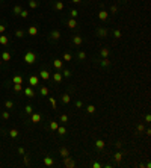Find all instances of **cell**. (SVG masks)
<instances>
[{"mask_svg":"<svg viewBox=\"0 0 151 168\" xmlns=\"http://www.w3.org/2000/svg\"><path fill=\"white\" fill-rule=\"evenodd\" d=\"M36 59H38L36 53H33L32 50H26V53H24V56H23V61L26 62V64H29V65H33V64L36 62Z\"/></svg>","mask_w":151,"mask_h":168,"instance_id":"cell-1","label":"cell"},{"mask_svg":"<svg viewBox=\"0 0 151 168\" xmlns=\"http://www.w3.org/2000/svg\"><path fill=\"white\" fill-rule=\"evenodd\" d=\"M71 42H72V46H74V47H80V46H82V44L85 42V38H83L82 35L76 33V35L71 36Z\"/></svg>","mask_w":151,"mask_h":168,"instance_id":"cell-2","label":"cell"},{"mask_svg":"<svg viewBox=\"0 0 151 168\" xmlns=\"http://www.w3.org/2000/svg\"><path fill=\"white\" fill-rule=\"evenodd\" d=\"M95 62L101 67V68H109V67L112 65V61L109 59V58H97Z\"/></svg>","mask_w":151,"mask_h":168,"instance_id":"cell-3","label":"cell"},{"mask_svg":"<svg viewBox=\"0 0 151 168\" xmlns=\"http://www.w3.org/2000/svg\"><path fill=\"white\" fill-rule=\"evenodd\" d=\"M109 35V29L107 27H104V26H98L95 29V36L98 38H106Z\"/></svg>","mask_w":151,"mask_h":168,"instance_id":"cell-4","label":"cell"},{"mask_svg":"<svg viewBox=\"0 0 151 168\" xmlns=\"http://www.w3.org/2000/svg\"><path fill=\"white\" fill-rule=\"evenodd\" d=\"M64 165H65L66 168H74L76 165H77V162H76V161L71 157V155H70V156L64 157Z\"/></svg>","mask_w":151,"mask_h":168,"instance_id":"cell-5","label":"cell"},{"mask_svg":"<svg viewBox=\"0 0 151 168\" xmlns=\"http://www.w3.org/2000/svg\"><path fill=\"white\" fill-rule=\"evenodd\" d=\"M58 153H59V157H62V159L71 155L70 149H68V147H65V145H60V147H59V150H58Z\"/></svg>","mask_w":151,"mask_h":168,"instance_id":"cell-6","label":"cell"},{"mask_svg":"<svg viewBox=\"0 0 151 168\" xmlns=\"http://www.w3.org/2000/svg\"><path fill=\"white\" fill-rule=\"evenodd\" d=\"M98 20L103 21V23L109 21V11H106V9H100V11H98Z\"/></svg>","mask_w":151,"mask_h":168,"instance_id":"cell-7","label":"cell"},{"mask_svg":"<svg viewBox=\"0 0 151 168\" xmlns=\"http://www.w3.org/2000/svg\"><path fill=\"white\" fill-rule=\"evenodd\" d=\"M50 79H53L54 83H62L64 76H62V73H60V71H54V73H51V77H50Z\"/></svg>","mask_w":151,"mask_h":168,"instance_id":"cell-8","label":"cell"},{"mask_svg":"<svg viewBox=\"0 0 151 168\" xmlns=\"http://www.w3.org/2000/svg\"><path fill=\"white\" fill-rule=\"evenodd\" d=\"M39 77L47 82V80H50V77H51V73L48 71V70H45V68H42L41 71H39Z\"/></svg>","mask_w":151,"mask_h":168,"instance_id":"cell-9","label":"cell"},{"mask_svg":"<svg viewBox=\"0 0 151 168\" xmlns=\"http://www.w3.org/2000/svg\"><path fill=\"white\" fill-rule=\"evenodd\" d=\"M48 38H50L51 41H59V39H60V32L58 29L51 30V32H50V35H48Z\"/></svg>","mask_w":151,"mask_h":168,"instance_id":"cell-10","label":"cell"},{"mask_svg":"<svg viewBox=\"0 0 151 168\" xmlns=\"http://www.w3.org/2000/svg\"><path fill=\"white\" fill-rule=\"evenodd\" d=\"M71 94H70V92H64V94H62V96H60V102L64 103V105H70V103H71Z\"/></svg>","mask_w":151,"mask_h":168,"instance_id":"cell-11","label":"cell"},{"mask_svg":"<svg viewBox=\"0 0 151 168\" xmlns=\"http://www.w3.org/2000/svg\"><path fill=\"white\" fill-rule=\"evenodd\" d=\"M94 145H95L97 150H103V149L106 147V141H104V139H101V138H98V139H95V141H94Z\"/></svg>","mask_w":151,"mask_h":168,"instance_id":"cell-12","label":"cell"},{"mask_svg":"<svg viewBox=\"0 0 151 168\" xmlns=\"http://www.w3.org/2000/svg\"><path fill=\"white\" fill-rule=\"evenodd\" d=\"M53 67L56 68V71H60L62 68H64V61L59 59V58H56V59H53Z\"/></svg>","mask_w":151,"mask_h":168,"instance_id":"cell-13","label":"cell"},{"mask_svg":"<svg viewBox=\"0 0 151 168\" xmlns=\"http://www.w3.org/2000/svg\"><path fill=\"white\" fill-rule=\"evenodd\" d=\"M24 96L26 97H29V98H33L35 97V91H33V86H26L24 88Z\"/></svg>","mask_w":151,"mask_h":168,"instance_id":"cell-14","label":"cell"},{"mask_svg":"<svg viewBox=\"0 0 151 168\" xmlns=\"http://www.w3.org/2000/svg\"><path fill=\"white\" fill-rule=\"evenodd\" d=\"M76 59H77V61H86V59H88V53H86L85 50H77V53H76Z\"/></svg>","mask_w":151,"mask_h":168,"instance_id":"cell-15","label":"cell"},{"mask_svg":"<svg viewBox=\"0 0 151 168\" xmlns=\"http://www.w3.org/2000/svg\"><path fill=\"white\" fill-rule=\"evenodd\" d=\"M122 157H124V151L116 150V153L113 155V162H115V164H119L121 161H122Z\"/></svg>","mask_w":151,"mask_h":168,"instance_id":"cell-16","label":"cell"},{"mask_svg":"<svg viewBox=\"0 0 151 168\" xmlns=\"http://www.w3.org/2000/svg\"><path fill=\"white\" fill-rule=\"evenodd\" d=\"M65 23L68 26V29H77V20L76 18H68Z\"/></svg>","mask_w":151,"mask_h":168,"instance_id":"cell-17","label":"cell"},{"mask_svg":"<svg viewBox=\"0 0 151 168\" xmlns=\"http://www.w3.org/2000/svg\"><path fill=\"white\" fill-rule=\"evenodd\" d=\"M64 8H65V5H64L62 0H56V2L53 3V9L54 11H64Z\"/></svg>","mask_w":151,"mask_h":168,"instance_id":"cell-18","label":"cell"},{"mask_svg":"<svg viewBox=\"0 0 151 168\" xmlns=\"http://www.w3.org/2000/svg\"><path fill=\"white\" fill-rule=\"evenodd\" d=\"M29 85L33 86V88H35V86H39V77H38V76H30L29 77Z\"/></svg>","mask_w":151,"mask_h":168,"instance_id":"cell-19","label":"cell"},{"mask_svg":"<svg viewBox=\"0 0 151 168\" xmlns=\"http://www.w3.org/2000/svg\"><path fill=\"white\" fill-rule=\"evenodd\" d=\"M30 120L36 124V123H41L42 117H41V114H38V112H32V114H30Z\"/></svg>","mask_w":151,"mask_h":168,"instance_id":"cell-20","label":"cell"},{"mask_svg":"<svg viewBox=\"0 0 151 168\" xmlns=\"http://www.w3.org/2000/svg\"><path fill=\"white\" fill-rule=\"evenodd\" d=\"M44 165L45 167H54V159L50 155H47V156L44 157Z\"/></svg>","mask_w":151,"mask_h":168,"instance_id":"cell-21","label":"cell"},{"mask_svg":"<svg viewBox=\"0 0 151 168\" xmlns=\"http://www.w3.org/2000/svg\"><path fill=\"white\" fill-rule=\"evenodd\" d=\"M58 127H59V121L51 120L50 123H48V130H51V132H56V130H58Z\"/></svg>","mask_w":151,"mask_h":168,"instance_id":"cell-22","label":"cell"},{"mask_svg":"<svg viewBox=\"0 0 151 168\" xmlns=\"http://www.w3.org/2000/svg\"><path fill=\"white\" fill-rule=\"evenodd\" d=\"M110 55V48L109 47H101L100 48V58H109Z\"/></svg>","mask_w":151,"mask_h":168,"instance_id":"cell-23","label":"cell"},{"mask_svg":"<svg viewBox=\"0 0 151 168\" xmlns=\"http://www.w3.org/2000/svg\"><path fill=\"white\" fill-rule=\"evenodd\" d=\"M27 33L30 36H36L38 35V26H30L29 29H27Z\"/></svg>","mask_w":151,"mask_h":168,"instance_id":"cell-24","label":"cell"},{"mask_svg":"<svg viewBox=\"0 0 151 168\" xmlns=\"http://www.w3.org/2000/svg\"><path fill=\"white\" fill-rule=\"evenodd\" d=\"M9 44V36H6L5 33L0 35V46H8Z\"/></svg>","mask_w":151,"mask_h":168,"instance_id":"cell-25","label":"cell"},{"mask_svg":"<svg viewBox=\"0 0 151 168\" xmlns=\"http://www.w3.org/2000/svg\"><path fill=\"white\" fill-rule=\"evenodd\" d=\"M60 73H62V76H64V77H66V79H70L72 76V71L70 70V68H62V70H60Z\"/></svg>","mask_w":151,"mask_h":168,"instance_id":"cell-26","label":"cell"},{"mask_svg":"<svg viewBox=\"0 0 151 168\" xmlns=\"http://www.w3.org/2000/svg\"><path fill=\"white\" fill-rule=\"evenodd\" d=\"M48 92H50V90H48L47 86H41V85H39V96L47 97V96H48Z\"/></svg>","mask_w":151,"mask_h":168,"instance_id":"cell-27","label":"cell"},{"mask_svg":"<svg viewBox=\"0 0 151 168\" xmlns=\"http://www.w3.org/2000/svg\"><path fill=\"white\" fill-rule=\"evenodd\" d=\"M68 121H70V115H68V114H62L59 117V123H60V124H66Z\"/></svg>","mask_w":151,"mask_h":168,"instance_id":"cell-28","label":"cell"},{"mask_svg":"<svg viewBox=\"0 0 151 168\" xmlns=\"http://www.w3.org/2000/svg\"><path fill=\"white\" fill-rule=\"evenodd\" d=\"M118 12H119V6H118V5H110V8H109V14L116 15Z\"/></svg>","mask_w":151,"mask_h":168,"instance_id":"cell-29","label":"cell"},{"mask_svg":"<svg viewBox=\"0 0 151 168\" xmlns=\"http://www.w3.org/2000/svg\"><path fill=\"white\" fill-rule=\"evenodd\" d=\"M2 61L3 62H9L11 61V53L9 52H2Z\"/></svg>","mask_w":151,"mask_h":168,"instance_id":"cell-30","label":"cell"},{"mask_svg":"<svg viewBox=\"0 0 151 168\" xmlns=\"http://www.w3.org/2000/svg\"><path fill=\"white\" fill-rule=\"evenodd\" d=\"M74 59V56H72L71 53H68V52H65V53H64V56H62V61H64V62H70V61H72Z\"/></svg>","mask_w":151,"mask_h":168,"instance_id":"cell-31","label":"cell"},{"mask_svg":"<svg viewBox=\"0 0 151 168\" xmlns=\"http://www.w3.org/2000/svg\"><path fill=\"white\" fill-rule=\"evenodd\" d=\"M56 132H58V135H59V136H65V135H66V127L65 126H59Z\"/></svg>","mask_w":151,"mask_h":168,"instance_id":"cell-32","label":"cell"},{"mask_svg":"<svg viewBox=\"0 0 151 168\" xmlns=\"http://www.w3.org/2000/svg\"><path fill=\"white\" fill-rule=\"evenodd\" d=\"M21 11H23V8H21L20 5H15L14 8H12V14H14V15H20Z\"/></svg>","mask_w":151,"mask_h":168,"instance_id":"cell-33","label":"cell"},{"mask_svg":"<svg viewBox=\"0 0 151 168\" xmlns=\"http://www.w3.org/2000/svg\"><path fill=\"white\" fill-rule=\"evenodd\" d=\"M12 83H23V77H21L20 74H15V76L12 77Z\"/></svg>","mask_w":151,"mask_h":168,"instance_id":"cell-34","label":"cell"},{"mask_svg":"<svg viewBox=\"0 0 151 168\" xmlns=\"http://www.w3.org/2000/svg\"><path fill=\"white\" fill-rule=\"evenodd\" d=\"M79 17V11L76 8H71L70 9V18H77Z\"/></svg>","mask_w":151,"mask_h":168,"instance_id":"cell-35","label":"cell"},{"mask_svg":"<svg viewBox=\"0 0 151 168\" xmlns=\"http://www.w3.org/2000/svg\"><path fill=\"white\" fill-rule=\"evenodd\" d=\"M38 6H39V2H38V0H29V8L35 9V8H38Z\"/></svg>","mask_w":151,"mask_h":168,"instance_id":"cell-36","label":"cell"},{"mask_svg":"<svg viewBox=\"0 0 151 168\" xmlns=\"http://www.w3.org/2000/svg\"><path fill=\"white\" fill-rule=\"evenodd\" d=\"M18 135H20V132H18L17 129H11L9 130V136L11 138H18Z\"/></svg>","mask_w":151,"mask_h":168,"instance_id":"cell-37","label":"cell"},{"mask_svg":"<svg viewBox=\"0 0 151 168\" xmlns=\"http://www.w3.org/2000/svg\"><path fill=\"white\" fill-rule=\"evenodd\" d=\"M112 33H113V36L116 38V39H119L121 36H122V32H121L119 29H113V30H112Z\"/></svg>","mask_w":151,"mask_h":168,"instance_id":"cell-38","label":"cell"},{"mask_svg":"<svg viewBox=\"0 0 151 168\" xmlns=\"http://www.w3.org/2000/svg\"><path fill=\"white\" fill-rule=\"evenodd\" d=\"M145 130V126L142 124V123H139L138 126H136V132H138V135H140V133H144Z\"/></svg>","mask_w":151,"mask_h":168,"instance_id":"cell-39","label":"cell"},{"mask_svg":"<svg viewBox=\"0 0 151 168\" xmlns=\"http://www.w3.org/2000/svg\"><path fill=\"white\" fill-rule=\"evenodd\" d=\"M74 106H76L77 109H83L85 108V103L82 102V100H76V102H74Z\"/></svg>","mask_w":151,"mask_h":168,"instance_id":"cell-40","label":"cell"},{"mask_svg":"<svg viewBox=\"0 0 151 168\" xmlns=\"http://www.w3.org/2000/svg\"><path fill=\"white\" fill-rule=\"evenodd\" d=\"M95 111H97V109H95L94 105H88V106H86V112H88V114H94Z\"/></svg>","mask_w":151,"mask_h":168,"instance_id":"cell-41","label":"cell"},{"mask_svg":"<svg viewBox=\"0 0 151 168\" xmlns=\"http://www.w3.org/2000/svg\"><path fill=\"white\" fill-rule=\"evenodd\" d=\"M23 90V83H14V91L15 92H21Z\"/></svg>","mask_w":151,"mask_h":168,"instance_id":"cell-42","label":"cell"},{"mask_svg":"<svg viewBox=\"0 0 151 168\" xmlns=\"http://www.w3.org/2000/svg\"><path fill=\"white\" fill-rule=\"evenodd\" d=\"M24 112L30 115L32 112H33V106H32V105H26V108H24Z\"/></svg>","mask_w":151,"mask_h":168,"instance_id":"cell-43","label":"cell"},{"mask_svg":"<svg viewBox=\"0 0 151 168\" xmlns=\"http://www.w3.org/2000/svg\"><path fill=\"white\" fill-rule=\"evenodd\" d=\"M48 100H50V103H51V108L58 109V105H56V98H54V97H48Z\"/></svg>","mask_w":151,"mask_h":168,"instance_id":"cell-44","label":"cell"},{"mask_svg":"<svg viewBox=\"0 0 151 168\" xmlns=\"http://www.w3.org/2000/svg\"><path fill=\"white\" fill-rule=\"evenodd\" d=\"M15 36H17V38H23V36H24V30L17 29V30H15Z\"/></svg>","mask_w":151,"mask_h":168,"instance_id":"cell-45","label":"cell"},{"mask_svg":"<svg viewBox=\"0 0 151 168\" xmlns=\"http://www.w3.org/2000/svg\"><path fill=\"white\" fill-rule=\"evenodd\" d=\"M5 108L6 109H12V108H14V102H11V100H6V102H5Z\"/></svg>","mask_w":151,"mask_h":168,"instance_id":"cell-46","label":"cell"},{"mask_svg":"<svg viewBox=\"0 0 151 168\" xmlns=\"http://www.w3.org/2000/svg\"><path fill=\"white\" fill-rule=\"evenodd\" d=\"M9 117H11V115H9L8 111H3V112H2V118H3V120H9Z\"/></svg>","mask_w":151,"mask_h":168,"instance_id":"cell-47","label":"cell"},{"mask_svg":"<svg viewBox=\"0 0 151 168\" xmlns=\"http://www.w3.org/2000/svg\"><path fill=\"white\" fill-rule=\"evenodd\" d=\"M20 17H21V18H27V17H29V11L23 9V11H21V14H20Z\"/></svg>","mask_w":151,"mask_h":168,"instance_id":"cell-48","label":"cell"},{"mask_svg":"<svg viewBox=\"0 0 151 168\" xmlns=\"http://www.w3.org/2000/svg\"><path fill=\"white\" fill-rule=\"evenodd\" d=\"M115 147H116V150H121V149H122V141H116V142H115Z\"/></svg>","mask_w":151,"mask_h":168,"instance_id":"cell-49","label":"cell"},{"mask_svg":"<svg viewBox=\"0 0 151 168\" xmlns=\"http://www.w3.org/2000/svg\"><path fill=\"white\" fill-rule=\"evenodd\" d=\"M101 167H104L103 164H100V162H92V168H101Z\"/></svg>","mask_w":151,"mask_h":168,"instance_id":"cell-50","label":"cell"},{"mask_svg":"<svg viewBox=\"0 0 151 168\" xmlns=\"http://www.w3.org/2000/svg\"><path fill=\"white\" fill-rule=\"evenodd\" d=\"M5 30H6V26L3 23H0V35H2V33H5Z\"/></svg>","mask_w":151,"mask_h":168,"instance_id":"cell-51","label":"cell"},{"mask_svg":"<svg viewBox=\"0 0 151 168\" xmlns=\"http://www.w3.org/2000/svg\"><path fill=\"white\" fill-rule=\"evenodd\" d=\"M144 120H145V123L148 124V123L151 121V115H150V114H147V115H145V118H144Z\"/></svg>","mask_w":151,"mask_h":168,"instance_id":"cell-52","label":"cell"},{"mask_svg":"<svg viewBox=\"0 0 151 168\" xmlns=\"http://www.w3.org/2000/svg\"><path fill=\"white\" fill-rule=\"evenodd\" d=\"M23 156H24V164H29V156H27L26 153H24Z\"/></svg>","mask_w":151,"mask_h":168,"instance_id":"cell-53","label":"cell"},{"mask_svg":"<svg viewBox=\"0 0 151 168\" xmlns=\"http://www.w3.org/2000/svg\"><path fill=\"white\" fill-rule=\"evenodd\" d=\"M18 153H20V155H24V153H26V150H24L23 147H20V149H18Z\"/></svg>","mask_w":151,"mask_h":168,"instance_id":"cell-54","label":"cell"},{"mask_svg":"<svg viewBox=\"0 0 151 168\" xmlns=\"http://www.w3.org/2000/svg\"><path fill=\"white\" fill-rule=\"evenodd\" d=\"M71 2L74 5H80V3H82V0H71Z\"/></svg>","mask_w":151,"mask_h":168,"instance_id":"cell-55","label":"cell"},{"mask_svg":"<svg viewBox=\"0 0 151 168\" xmlns=\"http://www.w3.org/2000/svg\"><path fill=\"white\" fill-rule=\"evenodd\" d=\"M2 64H3V61H2V58H0V65H2Z\"/></svg>","mask_w":151,"mask_h":168,"instance_id":"cell-56","label":"cell"},{"mask_svg":"<svg viewBox=\"0 0 151 168\" xmlns=\"http://www.w3.org/2000/svg\"><path fill=\"white\" fill-rule=\"evenodd\" d=\"M119 2H126V0H119Z\"/></svg>","mask_w":151,"mask_h":168,"instance_id":"cell-57","label":"cell"},{"mask_svg":"<svg viewBox=\"0 0 151 168\" xmlns=\"http://www.w3.org/2000/svg\"><path fill=\"white\" fill-rule=\"evenodd\" d=\"M0 2H3V0H0Z\"/></svg>","mask_w":151,"mask_h":168,"instance_id":"cell-58","label":"cell"}]
</instances>
